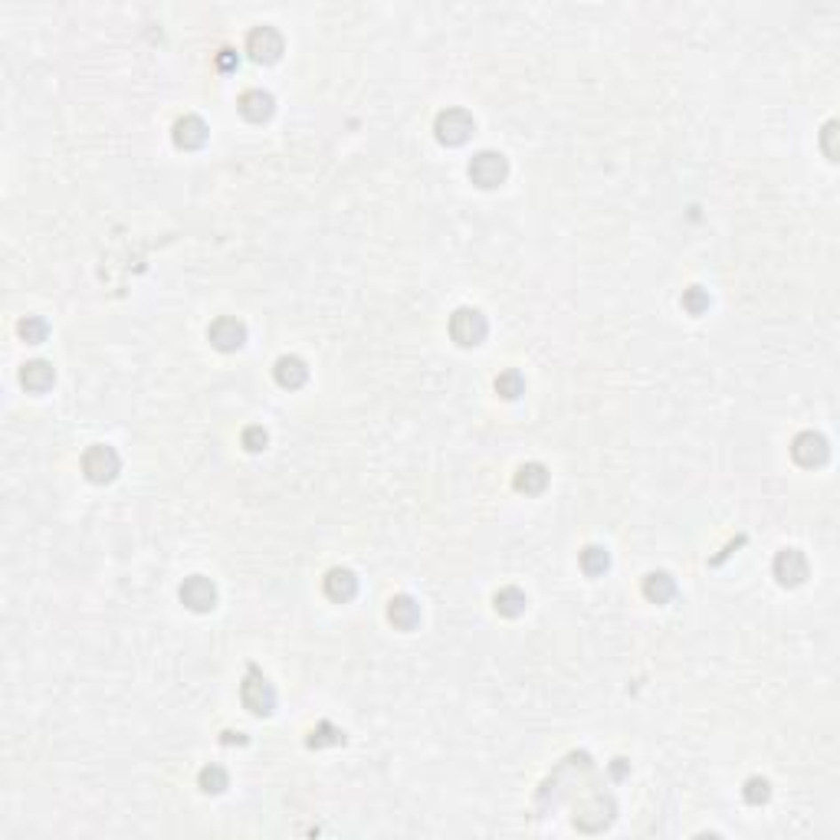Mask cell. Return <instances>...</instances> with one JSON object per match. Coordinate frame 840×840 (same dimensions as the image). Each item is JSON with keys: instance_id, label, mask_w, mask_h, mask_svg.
<instances>
[{"instance_id": "obj_1", "label": "cell", "mask_w": 840, "mask_h": 840, "mask_svg": "<svg viewBox=\"0 0 840 840\" xmlns=\"http://www.w3.org/2000/svg\"><path fill=\"white\" fill-rule=\"evenodd\" d=\"M240 700L253 716H270L276 709V690H273L270 679L259 673V667L247 670V677L240 683Z\"/></svg>"}, {"instance_id": "obj_2", "label": "cell", "mask_w": 840, "mask_h": 840, "mask_svg": "<svg viewBox=\"0 0 840 840\" xmlns=\"http://www.w3.org/2000/svg\"><path fill=\"white\" fill-rule=\"evenodd\" d=\"M486 332H489V322H486V315L479 313V309H473V305H460V309L450 315V335L456 345H464V348L483 345Z\"/></svg>"}, {"instance_id": "obj_3", "label": "cell", "mask_w": 840, "mask_h": 840, "mask_svg": "<svg viewBox=\"0 0 840 840\" xmlns=\"http://www.w3.org/2000/svg\"><path fill=\"white\" fill-rule=\"evenodd\" d=\"M119 470H122L119 453L112 450L108 443H92V447L83 453V473H86L89 483H96V486L112 483V479L119 476Z\"/></svg>"}, {"instance_id": "obj_4", "label": "cell", "mask_w": 840, "mask_h": 840, "mask_svg": "<svg viewBox=\"0 0 840 840\" xmlns=\"http://www.w3.org/2000/svg\"><path fill=\"white\" fill-rule=\"evenodd\" d=\"M470 181L476 184V187H483V191H493V187H499V184L506 181L509 174V162L503 151H476L473 162H470Z\"/></svg>"}, {"instance_id": "obj_5", "label": "cell", "mask_w": 840, "mask_h": 840, "mask_svg": "<svg viewBox=\"0 0 840 840\" xmlns=\"http://www.w3.org/2000/svg\"><path fill=\"white\" fill-rule=\"evenodd\" d=\"M433 131H437V141H440V145L456 148V145H464L476 131V122L466 108H443L440 115L433 119Z\"/></svg>"}, {"instance_id": "obj_6", "label": "cell", "mask_w": 840, "mask_h": 840, "mask_svg": "<svg viewBox=\"0 0 840 840\" xmlns=\"http://www.w3.org/2000/svg\"><path fill=\"white\" fill-rule=\"evenodd\" d=\"M282 50H286V44H282V33L276 30V27H253L247 36V53L253 63L259 66H273L280 63Z\"/></svg>"}, {"instance_id": "obj_7", "label": "cell", "mask_w": 840, "mask_h": 840, "mask_svg": "<svg viewBox=\"0 0 840 840\" xmlns=\"http://www.w3.org/2000/svg\"><path fill=\"white\" fill-rule=\"evenodd\" d=\"M791 456H795L797 466H808V470H818L830 460V443L824 433L818 431H801L791 440Z\"/></svg>"}, {"instance_id": "obj_8", "label": "cell", "mask_w": 840, "mask_h": 840, "mask_svg": "<svg viewBox=\"0 0 840 840\" xmlns=\"http://www.w3.org/2000/svg\"><path fill=\"white\" fill-rule=\"evenodd\" d=\"M178 598H181V604L187 611L207 614V611L217 607V584L210 582V578H204V575H191V578H184Z\"/></svg>"}, {"instance_id": "obj_9", "label": "cell", "mask_w": 840, "mask_h": 840, "mask_svg": "<svg viewBox=\"0 0 840 840\" xmlns=\"http://www.w3.org/2000/svg\"><path fill=\"white\" fill-rule=\"evenodd\" d=\"M772 571H775V578L781 588H801V584L808 582V559H804V551L801 549H781L775 555V561H772Z\"/></svg>"}, {"instance_id": "obj_10", "label": "cell", "mask_w": 840, "mask_h": 840, "mask_svg": "<svg viewBox=\"0 0 840 840\" xmlns=\"http://www.w3.org/2000/svg\"><path fill=\"white\" fill-rule=\"evenodd\" d=\"M207 338H210V345L217 352H240V348L247 345V325L234 319V315H220V319L210 322Z\"/></svg>"}, {"instance_id": "obj_11", "label": "cell", "mask_w": 840, "mask_h": 840, "mask_svg": "<svg viewBox=\"0 0 840 840\" xmlns=\"http://www.w3.org/2000/svg\"><path fill=\"white\" fill-rule=\"evenodd\" d=\"M207 135H210V129H207V122L201 119V115H181V119L174 122V129H171L174 145H178V148H184V151L204 148Z\"/></svg>"}, {"instance_id": "obj_12", "label": "cell", "mask_w": 840, "mask_h": 840, "mask_svg": "<svg viewBox=\"0 0 840 840\" xmlns=\"http://www.w3.org/2000/svg\"><path fill=\"white\" fill-rule=\"evenodd\" d=\"M237 108H240V115L247 122H266V119H273V112H276V99L266 92V89H247L243 96H240V102H237Z\"/></svg>"}, {"instance_id": "obj_13", "label": "cell", "mask_w": 840, "mask_h": 840, "mask_svg": "<svg viewBox=\"0 0 840 840\" xmlns=\"http://www.w3.org/2000/svg\"><path fill=\"white\" fill-rule=\"evenodd\" d=\"M325 598L335 604H348L358 594V578L352 568H332L325 575Z\"/></svg>"}, {"instance_id": "obj_14", "label": "cell", "mask_w": 840, "mask_h": 840, "mask_svg": "<svg viewBox=\"0 0 840 840\" xmlns=\"http://www.w3.org/2000/svg\"><path fill=\"white\" fill-rule=\"evenodd\" d=\"M20 384L27 391H33V394H44V391H50L56 384V368L50 361H44V358H33V361H27L20 368Z\"/></svg>"}, {"instance_id": "obj_15", "label": "cell", "mask_w": 840, "mask_h": 840, "mask_svg": "<svg viewBox=\"0 0 840 840\" xmlns=\"http://www.w3.org/2000/svg\"><path fill=\"white\" fill-rule=\"evenodd\" d=\"M273 377H276V384L286 391H296L302 388L305 381H309V368H305V361L296 355H282L276 365H273Z\"/></svg>"}, {"instance_id": "obj_16", "label": "cell", "mask_w": 840, "mask_h": 840, "mask_svg": "<svg viewBox=\"0 0 840 840\" xmlns=\"http://www.w3.org/2000/svg\"><path fill=\"white\" fill-rule=\"evenodd\" d=\"M388 621L398 630H414L420 624V604L410 594H394L388 601Z\"/></svg>"}, {"instance_id": "obj_17", "label": "cell", "mask_w": 840, "mask_h": 840, "mask_svg": "<svg viewBox=\"0 0 840 840\" xmlns=\"http://www.w3.org/2000/svg\"><path fill=\"white\" fill-rule=\"evenodd\" d=\"M644 598L650 604H670L677 598V582L670 571H650L644 578Z\"/></svg>"}, {"instance_id": "obj_18", "label": "cell", "mask_w": 840, "mask_h": 840, "mask_svg": "<svg viewBox=\"0 0 840 840\" xmlns=\"http://www.w3.org/2000/svg\"><path fill=\"white\" fill-rule=\"evenodd\" d=\"M516 489L519 493H526V495H539V493H545V486H549V470L542 464H522L516 470Z\"/></svg>"}, {"instance_id": "obj_19", "label": "cell", "mask_w": 840, "mask_h": 840, "mask_svg": "<svg viewBox=\"0 0 840 840\" xmlns=\"http://www.w3.org/2000/svg\"><path fill=\"white\" fill-rule=\"evenodd\" d=\"M493 607L503 617H519V614H526L528 598H526V591H522V588L509 584V588H499V591L493 594Z\"/></svg>"}, {"instance_id": "obj_20", "label": "cell", "mask_w": 840, "mask_h": 840, "mask_svg": "<svg viewBox=\"0 0 840 840\" xmlns=\"http://www.w3.org/2000/svg\"><path fill=\"white\" fill-rule=\"evenodd\" d=\"M493 388L503 400H519L522 394H526V377L519 375L516 368H509V371H503V375H495Z\"/></svg>"}, {"instance_id": "obj_21", "label": "cell", "mask_w": 840, "mask_h": 840, "mask_svg": "<svg viewBox=\"0 0 840 840\" xmlns=\"http://www.w3.org/2000/svg\"><path fill=\"white\" fill-rule=\"evenodd\" d=\"M607 568H611V551L604 549V545H584L582 549V571L584 575L598 578V575H604Z\"/></svg>"}, {"instance_id": "obj_22", "label": "cell", "mask_w": 840, "mask_h": 840, "mask_svg": "<svg viewBox=\"0 0 840 840\" xmlns=\"http://www.w3.org/2000/svg\"><path fill=\"white\" fill-rule=\"evenodd\" d=\"M17 335H20L27 345H40V342H46V335H50V325H46L44 315H27V319L17 322Z\"/></svg>"}, {"instance_id": "obj_23", "label": "cell", "mask_w": 840, "mask_h": 840, "mask_svg": "<svg viewBox=\"0 0 840 840\" xmlns=\"http://www.w3.org/2000/svg\"><path fill=\"white\" fill-rule=\"evenodd\" d=\"M197 785H201L204 795H224L226 785H230V778H226V772L220 765H207V768H201Z\"/></svg>"}, {"instance_id": "obj_24", "label": "cell", "mask_w": 840, "mask_h": 840, "mask_svg": "<svg viewBox=\"0 0 840 840\" xmlns=\"http://www.w3.org/2000/svg\"><path fill=\"white\" fill-rule=\"evenodd\" d=\"M345 742V733L332 725V722H319L313 733H309V749H325V745H342Z\"/></svg>"}, {"instance_id": "obj_25", "label": "cell", "mask_w": 840, "mask_h": 840, "mask_svg": "<svg viewBox=\"0 0 840 840\" xmlns=\"http://www.w3.org/2000/svg\"><path fill=\"white\" fill-rule=\"evenodd\" d=\"M742 797L749 801V804H765L768 797H772V785H768V778H762V775H755V778H749L745 781V788H742Z\"/></svg>"}, {"instance_id": "obj_26", "label": "cell", "mask_w": 840, "mask_h": 840, "mask_svg": "<svg viewBox=\"0 0 840 840\" xmlns=\"http://www.w3.org/2000/svg\"><path fill=\"white\" fill-rule=\"evenodd\" d=\"M683 309L690 315H702L706 309H709V292L702 289V286H690V289H683Z\"/></svg>"}, {"instance_id": "obj_27", "label": "cell", "mask_w": 840, "mask_h": 840, "mask_svg": "<svg viewBox=\"0 0 840 840\" xmlns=\"http://www.w3.org/2000/svg\"><path fill=\"white\" fill-rule=\"evenodd\" d=\"M240 443H243V450H247V453H263V450H266V443H270V433L253 424V427H247V431H243Z\"/></svg>"}, {"instance_id": "obj_28", "label": "cell", "mask_w": 840, "mask_h": 840, "mask_svg": "<svg viewBox=\"0 0 840 840\" xmlns=\"http://www.w3.org/2000/svg\"><path fill=\"white\" fill-rule=\"evenodd\" d=\"M820 145H824L828 162H837V158H840V151H837V122H828V125H824V131H820Z\"/></svg>"}, {"instance_id": "obj_29", "label": "cell", "mask_w": 840, "mask_h": 840, "mask_svg": "<svg viewBox=\"0 0 840 840\" xmlns=\"http://www.w3.org/2000/svg\"><path fill=\"white\" fill-rule=\"evenodd\" d=\"M237 63H240V59H237V53H234L230 46H224V50L217 53V69H224V73H230V69H237Z\"/></svg>"}, {"instance_id": "obj_30", "label": "cell", "mask_w": 840, "mask_h": 840, "mask_svg": "<svg viewBox=\"0 0 840 840\" xmlns=\"http://www.w3.org/2000/svg\"><path fill=\"white\" fill-rule=\"evenodd\" d=\"M220 742H224V745H234V742L243 745V742H247V739H243V735H240V733H224V739H220Z\"/></svg>"}, {"instance_id": "obj_31", "label": "cell", "mask_w": 840, "mask_h": 840, "mask_svg": "<svg viewBox=\"0 0 840 840\" xmlns=\"http://www.w3.org/2000/svg\"><path fill=\"white\" fill-rule=\"evenodd\" d=\"M611 772H614V778H624V775H627V762H624V758H614Z\"/></svg>"}]
</instances>
